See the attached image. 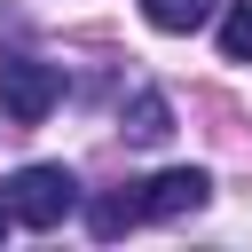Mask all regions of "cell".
Returning a JSON list of instances; mask_svg holds the SVG:
<instances>
[{"mask_svg": "<svg viewBox=\"0 0 252 252\" xmlns=\"http://www.w3.org/2000/svg\"><path fill=\"white\" fill-rule=\"evenodd\" d=\"M126 134H134V142H165V134H173V102H165L158 87H142V94L126 102Z\"/></svg>", "mask_w": 252, "mask_h": 252, "instance_id": "cell-5", "label": "cell"}, {"mask_svg": "<svg viewBox=\"0 0 252 252\" xmlns=\"http://www.w3.org/2000/svg\"><path fill=\"white\" fill-rule=\"evenodd\" d=\"M87 228L110 244V236H126V228H142V181L134 189H110V197H94L87 205Z\"/></svg>", "mask_w": 252, "mask_h": 252, "instance_id": "cell-4", "label": "cell"}, {"mask_svg": "<svg viewBox=\"0 0 252 252\" xmlns=\"http://www.w3.org/2000/svg\"><path fill=\"white\" fill-rule=\"evenodd\" d=\"M213 197V181L197 173V165H165L158 181H142V220H181V213H197Z\"/></svg>", "mask_w": 252, "mask_h": 252, "instance_id": "cell-3", "label": "cell"}, {"mask_svg": "<svg viewBox=\"0 0 252 252\" xmlns=\"http://www.w3.org/2000/svg\"><path fill=\"white\" fill-rule=\"evenodd\" d=\"M220 55H228V63H252V0H228V16H220Z\"/></svg>", "mask_w": 252, "mask_h": 252, "instance_id": "cell-7", "label": "cell"}, {"mask_svg": "<svg viewBox=\"0 0 252 252\" xmlns=\"http://www.w3.org/2000/svg\"><path fill=\"white\" fill-rule=\"evenodd\" d=\"M8 228H16V220H8V205H0V236H8Z\"/></svg>", "mask_w": 252, "mask_h": 252, "instance_id": "cell-8", "label": "cell"}, {"mask_svg": "<svg viewBox=\"0 0 252 252\" xmlns=\"http://www.w3.org/2000/svg\"><path fill=\"white\" fill-rule=\"evenodd\" d=\"M0 205L16 228H63L79 213V181H71V165H24V173H8Z\"/></svg>", "mask_w": 252, "mask_h": 252, "instance_id": "cell-1", "label": "cell"}, {"mask_svg": "<svg viewBox=\"0 0 252 252\" xmlns=\"http://www.w3.org/2000/svg\"><path fill=\"white\" fill-rule=\"evenodd\" d=\"M142 16H150L158 32H205V24L220 16V0H142Z\"/></svg>", "mask_w": 252, "mask_h": 252, "instance_id": "cell-6", "label": "cell"}, {"mask_svg": "<svg viewBox=\"0 0 252 252\" xmlns=\"http://www.w3.org/2000/svg\"><path fill=\"white\" fill-rule=\"evenodd\" d=\"M55 102H63V63H39V55L0 63V118L8 126H39Z\"/></svg>", "mask_w": 252, "mask_h": 252, "instance_id": "cell-2", "label": "cell"}]
</instances>
